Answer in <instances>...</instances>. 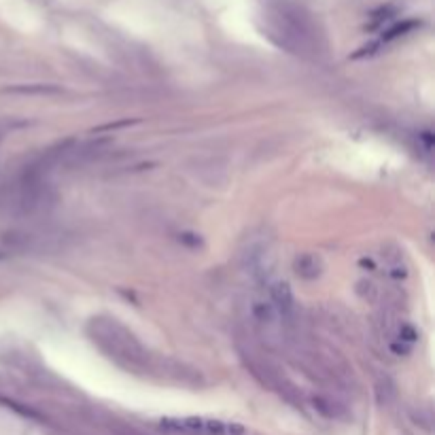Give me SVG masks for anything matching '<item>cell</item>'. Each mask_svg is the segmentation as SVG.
Wrapping results in <instances>:
<instances>
[{
  "mask_svg": "<svg viewBox=\"0 0 435 435\" xmlns=\"http://www.w3.org/2000/svg\"><path fill=\"white\" fill-rule=\"evenodd\" d=\"M162 427L168 431H183V433H202V435H243L245 429L240 425H229L210 419H166Z\"/></svg>",
  "mask_w": 435,
  "mask_h": 435,
  "instance_id": "6da1fadb",
  "label": "cell"
}]
</instances>
